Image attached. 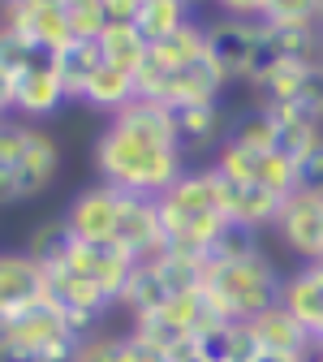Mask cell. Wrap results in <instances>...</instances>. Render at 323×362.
Returning a JSON list of instances; mask_svg holds the SVG:
<instances>
[{
	"mask_svg": "<svg viewBox=\"0 0 323 362\" xmlns=\"http://www.w3.org/2000/svg\"><path fill=\"white\" fill-rule=\"evenodd\" d=\"M172 117H177V143H181V151H186V160H199L207 151H220L224 139H228V125H233V121L224 117L220 100L172 108Z\"/></svg>",
	"mask_w": 323,
	"mask_h": 362,
	"instance_id": "16",
	"label": "cell"
},
{
	"mask_svg": "<svg viewBox=\"0 0 323 362\" xmlns=\"http://www.w3.org/2000/svg\"><path fill=\"white\" fill-rule=\"evenodd\" d=\"M250 337L259 345V354H289V358H315V337L293 320V315L276 302L263 315L250 320Z\"/></svg>",
	"mask_w": 323,
	"mask_h": 362,
	"instance_id": "18",
	"label": "cell"
},
{
	"mask_svg": "<svg viewBox=\"0 0 323 362\" xmlns=\"http://www.w3.org/2000/svg\"><path fill=\"white\" fill-rule=\"evenodd\" d=\"M117 211H121V190L104 186V181H90V186H82L69 199L65 224H69V233L82 238V242H112Z\"/></svg>",
	"mask_w": 323,
	"mask_h": 362,
	"instance_id": "12",
	"label": "cell"
},
{
	"mask_svg": "<svg viewBox=\"0 0 323 362\" xmlns=\"http://www.w3.org/2000/svg\"><path fill=\"white\" fill-rule=\"evenodd\" d=\"M108 125L129 129V134H138V139H147V143H160V147H177V151H181L172 108L160 104V100H151V95H134L121 112L108 117ZM181 156H186V151H181Z\"/></svg>",
	"mask_w": 323,
	"mask_h": 362,
	"instance_id": "20",
	"label": "cell"
},
{
	"mask_svg": "<svg viewBox=\"0 0 323 362\" xmlns=\"http://www.w3.org/2000/svg\"><path fill=\"white\" fill-rule=\"evenodd\" d=\"M228 78L216 69L211 57L177 65V69H160V65H143L138 74V95H151L168 108H186V104H211L224 95Z\"/></svg>",
	"mask_w": 323,
	"mask_h": 362,
	"instance_id": "6",
	"label": "cell"
},
{
	"mask_svg": "<svg viewBox=\"0 0 323 362\" xmlns=\"http://www.w3.org/2000/svg\"><path fill=\"white\" fill-rule=\"evenodd\" d=\"M69 242H74V233H69L65 216H52V220H43L39 229L26 238V255H30L39 267H57V263L69 255Z\"/></svg>",
	"mask_w": 323,
	"mask_h": 362,
	"instance_id": "27",
	"label": "cell"
},
{
	"mask_svg": "<svg viewBox=\"0 0 323 362\" xmlns=\"http://www.w3.org/2000/svg\"><path fill=\"white\" fill-rule=\"evenodd\" d=\"M271 233L298 263H323V194L298 186L276 211Z\"/></svg>",
	"mask_w": 323,
	"mask_h": 362,
	"instance_id": "7",
	"label": "cell"
},
{
	"mask_svg": "<svg viewBox=\"0 0 323 362\" xmlns=\"http://www.w3.org/2000/svg\"><path fill=\"white\" fill-rule=\"evenodd\" d=\"M52 65H57V78L65 86V95L82 104L86 82L95 78V69H100V39H69L65 48L52 52Z\"/></svg>",
	"mask_w": 323,
	"mask_h": 362,
	"instance_id": "21",
	"label": "cell"
},
{
	"mask_svg": "<svg viewBox=\"0 0 323 362\" xmlns=\"http://www.w3.org/2000/svg\"><path fill=\"white\" fill-rule=\"evenodd\" d=\"M298 186L302 190H319L323 194V139L310 147V156L298 164Z\"/></svg>",
	"mask_w": 323,
	"mask_h": 362,
	"instance_id": "33",
	"label": "cell"
},
{
	"mask_svg": "<svg viewBox=\"0 0 323 362\" xmlns=\"http://www.w3.org/2000/svg\"><path fill=\"white\" fill-rule=\"evenodd\" d=\"M315 43L319 30L306 26H263V48L271 52V61H315Z\"/></svg>",
	"mask_w": 323,
	"mask_h": 362,
	"instance_id": "26",
	"label": "cell"
},
{
	"mask_svg": "<svg viewBox=\"0 0 323 362\" xmlns=\"http://www.w3.org/2000/svg\"><path fill=\"white\" fill-rule=\"evenodd\" d=\"M263 255V233L246 229V224H228L216 238V246L207 250V263H237V259H254Z\"/></svg>",
	"mask_w": 323,
	"mask_h": 362,
	"instance_id": "28",
	"label": "cell"
},
{
	"mask_svg": "<svg viewBox=\"0 0 323 362\" xmlns=\"http://www.w3.org/2000/svg\"><path fill=\"white\" fill-rule=\"evenodd\" d=\"M0 5H5V13H9V9H13V5H18V0H0Z\"/></svg>",
	"mask_w": 323,
	"mask_h": 362,
	"instance_id": "39",
	"label": "cell"
},
{
	"mask_svg": "<svg viewBox=\"0 0 323 362\" xmlns=\"http://www.w3.org/2000/svg\"><path fill=\"white\" fill-rule=\"evenodd\" d=\"M0 22H5V5H0Z\"/></svg>",
	"mask_w": 323,
	"mask_h": 362,
	"instance_id": "40",
	"label": "cell"
},
{
	"mask_svg": "<svg viewBox=\"0 0 323 362\" xmlns=\"http://www.w3.org/2000/svg\"><path fill=\"white\" fill-rule=\"evenodd\" d=\"M186 22H194V0H143V5H138V18H134L138 35L147 43L181 30Z\"/></svg>",
	"mask_w": 323,
	"mask_h": 362,
	"instance_id": "24",
	"label": "cell"
},
{
	"mask_svg": "<svg viewBox=\"0 0 323 362\" xmlns=\"http://www.w3.org/2000/svg\"><path fill=\"white\" fill-rule=\"evenodd\" d=\"M315 61L323 65V30H319V43H315Z\"/></svg>",
	"mask_w": 323,
	"mask_h": 362,
	"instance_id": "37",
	"label": "cell"
},
{
	"mask_svg": "<svg viewBox=\"0 0 323 362\" xmlns=\"http://www.w3.org/2000/svg\"><path fill=\"white\" fill-rule=\"evenodd\" d=\"M82 341L74 337L69 320L52 298H43L0 324V362H74V349Z\"/></svg>",
	"mask_w": 323,
	"mask_h": 362,
	"instance_id": "5",
	"label": "cell"
},
{
	"mask_svg": "<svg viewBox=\"0 0 323 362\" xmlns=\"http://www.w3.org/2000/svg\"><path fill=\"white\" fill-rule=\"evenodd\" d=\"M281 306L319 345V337H323V263H302L298 272H289L285 289H281Z\"/></svg>",
	"mask_w": 323,
	"mask_h": 362,
	"instance_id": "19",
	"label": "cell"
},
{
	"mask_svg": "<svg viewBox=\"0 0 323 362\" xmlns=\"http://www.w3.org/2000/svg\"><path fill=\"white\" fill-rule=\"evenodd\" d=\"M43 298H48V267H39L26 250H0V324Z\"/></svg>",
	"mask_w": 323,
	"mask_h": 362,
	"instance_id": "13",
	"label": "cell"
},
{
	"mask_svg": "<svg viewBox=\"0 0 323 362\" xmlns=\"http://www.w3.org/2000/svg\"><path fill=\"white\" fill-rule=\"evenodd\" d=\"M207 57V22H186L181 30L164 35L151 43V57L147 65H160V69H177V65H190V61H203Z\"/></svg>",
	"mask_w": 323,
	"mask_h": 362,
	"instance_id": "23",
	"label": "cell"
},
{
	"mask_svg": "<svg viewBox=\"0 0 323 362\" xmlns=\"http://www.w3.org/2000/svg\"><path fill=\"white\" fill-rule=\"evenodd\" d=\"M74 362H125V332H95L74 349Z\"/></svg>",
	"mask_w": 323,
	"mask_h": 362,
	"instance_id": "32",
	"label": "cell"
},
{
	"mask_svg": "<svg viewBox=\"0 0 323 362\" xmlns=\"http://www.w3.org/2000/svg\"><path fill=\"white\" fill-rule=\"evenodd\" d=\"M65 18L74 39H100L108 30L104 22V0H65Z\"/></svg>",
	"mask_w": 323,
	"mask_h": 362,
	"instance_id": "31",
	"label": "cell"
},
{
	"mask_svg": "<svg viewBox=\"0 0 323 362\" xmlns=\"http://www.w3.org/2000/svg\"><path fill=\"white\" fill-rule=\"evenodd\" d=\"M100 57L108 65H117V69H125V74L138 78L143 65H147V57H151V43L138 35V26H108L100 35Z\"/></svg>",
	"mask_w": 323,
	"mask_h": 362,
	"instance_id": "25",
	"label": "cell"
},
{
	"mask_svg": "<svg viewBox=\"0 0 323 362\" xmlns=\"http://www.w3.org/2000/svg\"><path fill=\"white\" fill-rule=\"evenodd\" d=\"M211 5H216L224 18H250V22H259L267 0H211Z\"/></svg>",
	"mask_w": 323,
	"mask_h": 362,
	"instance_id": "35",
	"label": "cell"
},
{
	"mask_svg": "<svg viewBox=\"0 0 323 362\" xmlns=\"http://www.w3.org/2000/svg\"><path fill=\"white\" fill-rule=\"evenodd\" d=\"M259 108L271 129V151L285 156L289 164H302L310 156V147L323 139V121H315L298 108H285V104H259Z\"/></svg>",
	"mask_w": 323,
	"mask_h": 362,
	"instance_id": "17",
	"label": "cell"
},
{
	"mask_svg": "<svg viewBox=\"0 0 323 362\" xmlns=\"http://www.w3.org/2000/svg\"><path fill=\"white\" fill-rule=\"evenodd\" d=\"M9 90H13V117H22V121H48L69 100L48 52L35 57L18 78H9Z\"/></svg>",
	"mask_w": 323,
	"mask_h": 362,
	"instance_id": "11",
	"label": "cell"
},
{
	"mask_svg": "<svg viewBox=\"0 0 323 362\" xmlns=\"http://www.w3.org/2000/svg\"><path fill=\"white\" fill-rule=\"evenodd\" d=\"M281 289H285V276L267 259V250L254 259L203 267V293H207L211 310L228 324H250L254 315H263L267 306L281 302Z\"/></svg>",
	"mask_w": 323,
	"mask_h": 362,
	"instance_id": "4",
	"label": "cell"
},
{
	"mask_svg": "<svg viewBox=\"0 0 323 362\" xmlns=\"http://www.w3.org/2000/svg\"><path fill=\"white\" fill-rule=\"evenodd\" d=\"M90 164H95V181H104L112 190H125V194H143V199H160L190 168V160L177 147L147 143L108 121L100 129L95 147H90Z\"/></svg>",
	"mask_w": 323,
	"mask_h": 362,
	"instance_id": "1",
	"label": "cell"
},
{
	"mask_svg": "<svg viewBox=\"0 0 323 362\" xmlns=\"http://www.w3.org/2000/svg\"><path fill=\"white\" fill-rule=\"evenodd\" d=\"M112 242L129 255V259H155L164 250V220H160V203L143 199V194H125L121 190V211H117V229Z\"/></svg>",
	"mask_w": 323,
	"mask_h": 362,
	"instance_id": "10",
	"label": "cell"
},
{
	"mask_svg": "<svg viewBox=\"0 0 323 362\" xmlns=\"http://www.w3.org/2000/svg\"><path fill=\"white\" fill-rule=\"evenodd\" d=\"M125 362H172V354L151 345V341H143L138 332H125Z\"/></svg>",
	"mask_w": 323,
	"mask_h": 362,
	"instance_id": "34",
	"label": "cell"
},
{
	"mask_svg": "<svg viewBox=\"0 0 323 362\" xmlns=\"http://www.w3.org/2000/svg\"><path fill=\"white\" fill-rule=\"evenodd\" d=\"M35 57H43L35 43H26L9 22H0V74H5V78H18Z\"/></svg>",
	"mask_w": 323,
	"mask_h": 362,
	"instance_id": "30",
	"label": "cell"
},
{
	"mask_svg": "<svg viewBox=\"0 0 323 362\" xmlns=\"http://www.w3.org/2000/svg\"><path fill=\"white\" fill-rule=\"evenodd\" d=\"M138 5H143V0H104V22L108 26H134Z\"/></svg>",
	"mask_w": 323,
	"mask_h": 362,
	"instance_id": "36",
	"label": "cell"
},
{
	"mask_svg": "<svg viewBox=\"0 0 323 362\" xmlns=\"http://www.w3.org/2000/svg\"><path fill=\"white\" fill-rule=\"evenodd\" d=\"M61 173V143L43 121H0V207L39 199Z\"/></svg>",
	"mask_w": 323,
	"mask_h": 362,
	"instance_id": "3",
	"label": "cell"
},
{
	"mask_svg": "<svg viewBox=\"0 0 323 362\" xmlns=\"http://www.w3.org/2000/svg\"><path fill=\"white\" fill-rule=\"evenodd\" d=\"M134 95H138V78L125 74V69H117V65H108V61L100 57V69H95V78L86 82L82 104L95 108V112H104V117H112V112H121Z\"/></svg>",
	"mask_w": 323,
	"mask_h": 362,
	"instance_id": "22",
	"label": "cell"
},
{
	"mask_svg": "<svg viewBox=\"0 0 323 362\" xmlns=\"http://www.w3.org/2000/svg\"><path fill=\"white\" fill-rule=\"evenodd\" d=\"M220 177V190H224V207H228V220L233 224H246V229H259V233H271L276 224V211H281V194L259 186V181H246V177Z\"/></svg>",
	"mask_w": 323,
	"mask_h": 362,
	"instance_id": "15",
	"label": "cell"
},
{
	"mask_svg": "<svg viewBox=\"0 0 323 362\" xmlns=\"http://www.w3.org/2000/svg\"><path fill=\"white\" fill-rule=\"evenodd\" d=\"M259 22L263 26H306V30H319L323 0H267Z\"/></svg>",
	"mask_w": 323,
	"mask_h": 362,
	"instance_id": "29",
	"label": "cell"
},
{
	"mask_svg": "<svg viewBox=\"0 0 323 362\" xmlns=\"http://www.w3.org/2000/svg\"><path fill=\"white\" fill-rule=\"evenodd\" d=\"M5 22L48 57L74 39L69 18H65V0H18V5L5 13Z\"/></svg>",
	"mask_w": 323,
	"mask_h": 362,
	"instance_id": "14",
	"label": "cell"
},
{
	"mask_svg": "<svg viewBox=\"0 0 323 362\" xmlns=\"http://www.w3.org/2000/svg\"><path fill=\"white\" fill-rule=\"evenodd\" d=\"M57 267H69L74 276H82L86 285H95L117 306L125 285H129V276H134V267H138V259H129L117 242H82V238H74L69 255Z\"/></svg>",
	"mask_w": 323,
	"mask_h": 362,
	"instance_id": "8",
	"label": "cell"
},
{
	"mask_svg": "<svg viewBox=\"0 0 323 362\" xmlns=\"http://www.w3.org/2000/svg\"><path fill=\"white\" fill-rule=\"evenodd\" d=\"M155 203H160V220H164V250L194 255L203 263H207V250L216 246V238L233 224L211 164L186 168V177L177 186H168Z\"/></svg>",
	"mask_w": 323,
	"mask_h": 362,
	"instance_id": "2",
	"label": "cell"
},
{
	"mask_svg": "<svg viewBox=\"0 0 323 362\" xmlns=\"http://www.w3.org/2000/svg\"><path fill=\"white\" fill-rule=\"evenodd\" d=\"M259 35H263V22H250V18H224L220 13L216 22H207V57L216 61V69L228 82H246Z\"/></svg>",
	"mask_w": 323,
	"mask_h": 362,
	"instance_id": "9",
	"label": "cell"
},
{
	"mask_svg": "<svg viewBox=\"0 0 323 362\" xmlns=\"http://www.w3.org/2000/svg\"><path fill=\"white\" fill-rule=\"evenodd\" d=\"M310 362H323V345H315V358Z\"/></svg>",
	"mask_w": 323,
	"mask_h": 362,
	"instance_id": "38",
	"label": "cell"
}]
</instances>
